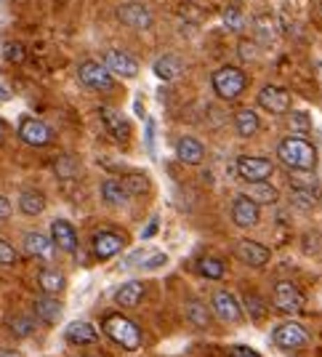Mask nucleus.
I'll return each mask as SVG.
<instances>
[{
    "instance_id": "obj_24",
    "label": "nucleus",
    "mask_w": 322,
    "mask_h": 357,
    "mask_svg": "<svg viewBox=\"0 0 322 357\" xmlns=\"http://www.w3.org/2000/svg\"><path fill=\"white\" fill-rule=\"evenodd\" d=\"M61 304H59L56 298L51 296H40L38 301H35V317H40L43 323H48V326H54V323H59L61 320Z\"/></svg>"
},
{
    "instance_id": "obj_25",
    "label": "nucleus",
    "mask_w": 322,
    "mask_h": 357,
    "mask_svg": "<svg viewBox=\"0 0 322 357\" xmlns=\"http://www.w3.org/2000/svg\"><path fill=\"white\" fill-rule=\"evenodd\" d=\"M141 298H144V285L139 283V280H131V283L120 285V291L115 294V301L120 307H139L141 304Z\"/></svg>"
},
{
    "instance_id": "obj_33",
    "label": "nucleus",
    "mask_w": 322,
    "mask_h": 357,
    "mask_svg": "<svg viewBox=\"0 0 322 357\" xmlns=\"http://www.w3.org/2000/svg\"><path fill=\"white\" fill-rule=\"evenodd\" d=\"M256 32H259V43H263V45H269L272 40H275V22L269 19V16H259L256 19Z\"/></svg>"
},
{
    "instance_id": "obj_29",
    "label": "nucleus",
    "mask_w": 322,
    "mask_h": 357,
    "mask_svg": "<svg viewBox=\"0 0 322 357\" xmlns=\"http://www.w3.org/2000/svg\"><path fill=\"white\" fill-rule=\"evenodd\" d=\"M38 283L43 288V294L54 296V294H61V291H64L67 280H64V275H61L59 269H43V272L38 275Z\"/></svg>"
},
{
    "instance_id": "obj_11",
    "label": "nucleus",
    "mask_w": 322,
    "mask_h": 357,
    "mask_svg": "<svg viewBox=\"0 0 322 357\" xmlns=\"http://www.w3.org/2000/svg\"><path fill=\"white\" fill-rule=\"evenodd\" d=\"M234 253H237V259L245 261L248 267H266L269 259H272V251H269L266 245H261V243H256V240H240V243L234 245Z\"/></svg>"
},
{
    "instance_id": "obj_41",
    "label": "nucleus",
    "mask_w": 322,
    "mask_h": 357,
    "mask_svg": "<svg viewBox=\"0 0 322 357\" xmlns=\"http://www.w3.org/2000/svg\"><path fill=\"white\" fill-rule=\"evenodd\" d=\"M16 264V251L11 243H6V240H0V267H11Z\"/></svg>"
},
{
    "instance_id": "obj_34",
    "label": "nucleus",
    "mask_w": 322,
    "mask_h": 357,
    "mask_svg": "<svg viewBox=\"0 0 322 357\" xmlns=\"http://www.w3.org/2000/svg\"><path fill=\"white\" fill-rule=\"evenodd\" d=\"M120 181H123V187L128 190V195H141L149 190V181H146L144 174H128V176H123Z\"/></svg>"
},
{
    "instance_id": "obj_32",
    "label": "nucleus",
    "mask_w": 322,
    "mask_h": 357,
    "mask_svg": "<svg viewBox=\"0 0 322 357\" xmlns=\"http://www.w3.org/2000/svg\"><path fill=\"white\" fill-rule=\"evenodd\" d=\"M293 190H317V176L314 171H291L288 176Z\"/></svg>"
},
{
    "instance_id": "obj_36",
    "label": "nucleus",
    "mask_w": 322,
    "mask_h": 357,
    "mask_svg": "<svg viewBox=\"0 0 322 357\" xmlns=\"http://www.w3.org/2000/svg\"><path fill=\"white\" fill-rule=\"evenodd\" d=\"M77 160L75 158H70V155H64V158H59L56 160V174L61 178H72V176H77Z\"/></svg>"
},
{
    "instance_id": "obj_4",
    "label": "nucleus",
    "mask_w": 322,
    "mask_h": 357,
    "mask_svg": "<svg viewBox=\"0 0 322 357\" xmlns=\"http://www.w3.org/2000/svg\"><path fill=\"white\" fill-rule=\"evenodd\" d=\"M272 304L277 307L279 312L298 314L307 307V296H304L301 288L293 285L291 280H279V283H275V291H272Z\"/></svg>"
},
{
    "instance_id": "obj_35",
    "label": "nucleus",
    "mask_w": 322,
    "mask_h": 357,
    "mask_svg": "<svg viewBox=\"0 0 322 357\" xmlns=\"http://www.w3.org/2000/svg\"><path fill=\"white\" fill-rule=\"evenodd\" d=\"M243 304H245V310H248V317H253V320H263L266 317V304H263L261 296H245L243 298Z\"/></svg>"
},
{
    "instance_id": "obj_17",
    "label": "nucleus",
    "mask_w": 322,
    "mask_h": 357,
    "mask_svg": "<svg viewBox=\"0 0 322 357\" xmlns=\"http://www.w3.org/2000/svg\"><path fill=\"white\" fill-rule=\"evenodd\" d=\"M24 253H29L32 259L48 261L54 256V240L43 235V232H27L24 235Z\"/></svg>"
},
{
    "instance_id": "obj_23",
    "label": "nucleus",
    "mask_w": 322,
    "mask_h": 357,
    "mask_svg": "<svg viewBox=\"0 0 322 357\" xmlns=\"http://www.w3.org/2000/svg\"><path fill=\"white\" fill-rule=\"evenodd\" d=\"M102 197H104V203H107V206H117V208H120V206H125V203H128V197H131V195H128V190L123 187V181H120V178H107V181L102 184Z\"/></svg>"
},
{
    "instance_id": "obj_27",
    "label": "nucleus",
    "mask_w": 322,
    "mask_h": 357,
    "mask_svg": "<svg viewBox=\"0 0 322 357\" xmlns=\"http://www.w3.org/2000/svg\"><path fill=\"white\" fill-rule=\"evenodd\" d=\"M184 314H187V320H190L194 328H208L210 326V310L205 307V301H200V298H190L187 301V307H184Z\"/></svg>"
},
{
    "instance_id": "obj_20",
    "label": "nucleus",
    "mask_w": 322,
    "mask_h": 357,
    "mask_svg": "<svg viewBox=\"0 0 322 357\" xmlns=\"http://www.w3.org/2000/svg\"><path fill=\"white\" fill-rule=\"evenodd\" d=\"M259 128H261V120H259V115H256L250 107L234 112V131H237V136L250 139V136L259 134Z\"/></svg>"
},
{
    "instance_id": "obj_44",
    "label": "nucleus",
    "mask_w": 322,
    "mask_h": 357,
    "mask_svg": "<svg viewBox=\"0 0 322 357\" xmlns=\"http://www.w3.org/2000/svg\"><path fill=\"white\" fill-rule=\"evenodd\" d=\"M229 357H261L256 349H250V347H243V344H237L229 349Z\"/></svg>"
},
{
    "instance_id": "obj_13",
    "label": "nucleus",
    "mask_w": 322,
    "mask_h": 357,
    "mask_svg": "<svg viewBox=\"0 0 322 357\" xmlns=\"http://www.w3.org/2000/svg\"><path fill=\"white\" fill-rule=\"evenodd\" d=\"M232 222L237 227H243V229L256 227L259 224V206L250 197H245V195H237L232 203Z\"/></svg>"
},
{
    "instance_id": "obj_9",
    "label": "nucleus",
    "mask_w": 322,
    "mask_h": 357,
    "mask_svg": "<svg viewBox=\"0 0 322 357\" xmlns=\"http://www.w3.org/2000/svg\"><path fill=\"white\" fill-rule=\"evenodd\" d=\"M102 64L112 73V77H115V75H120V77H136V75H139V61L133 59L131 54L120 51V48H109V51L104 54Z\"/></svg>"
},
{
    "instance_id": "obj_46",
    "label": "nucleus",
    "mask_w": 322,
    "mask_h": 357,
    "mask_svg": "<svg viewBox=\"0 0 322 357\" xmlns=\"http://www.w3.org/2000/svg\"><path fill=\"white\" fill-rule=\"evenodd\" d=\"M155 232H158V219H152V222L146 224V229L141 232V238H152Z\"/></svg>"
},
{
    "instance_id": "obj_12",
    "label": "nucleus",
    "mask_w": 322,
    "mask_h": 357,
    "mask_svg": "<svg viewBox=\"0 0 322 357\" xmlns=\"http://www.w3.org/2000/svg\"><path fill=\"white\" fill-rule=\"evenodd\" d=\"M117 19L125 27H131V30H149L152 27V11L146 6H141V3H125V6H120Z\"/></svg>"
},
{
    "instance_id": "obj_16",
    "label": "nucleus",
    "mask_w": 322,
    "mask_h": 357,
    "mask_svg": "<svg viewBox=\"0 0 322 357\" xmlns=\"http://www.w3.org/2000/svg\"><path fill=\"white\" fill-rule=\"evenodd\" d=\"M213 312H216V317L224 320V323H237V320L243 317V310H240L237 298H234L229 291L213 294Z\"/></svg>"
},
{
    "instance_id": "obj_26",
    "label": "nucleus",
    "mask_w": 322,
    "mask_h": 357,
    "mask_svg": "<svg viewBox=\"0 0 322 357\" xmlns=\"http://www.w3.org/2000/svg\"><path fill=\"white\" fill-rule=\"evenodd\" d=\"M155 75L160 77V80H176L178 75H181V70H184V64H181V59L178 56H174V54H165V56H160V59L155 61Z\"/></svg>"
},
{
    "instance_id": "obj_3",
    "label": "nucleus",
    "mask_w": 322,
    "mask_h": 357,
    "mask_svg": "<svg viewBox=\"0 0 322 357\" xmlns=\"http://www.w3.org/2000/svg\"><path fill=\"white\" fill-rule=\"evenodd\" d=\"M210 83H213V91L219 93L221 99L232 102V99H237V96L245 91L248 77H245L243 70H237V67H232V64H227V67H219V70L213 73Z\"/></svg>"
},
{
    "instance_id": "obj_37",
    "label": "nucleus",
    "mask_w": 322,
    "mask_h": 357,
    "mask_svg": "<svg viewBox=\"0 0 322 357\" xmlns=\"http://www.w3.org/2000/svg\"><path fill=\"white\" fill-rule=\"evenodd\" d=\"M224 24L229 27L232 32H240L243 27H245V19H243V11L237 8V6H232V8H227V14H224Z\"/></svg>"
},
{
    "instance_id": "obj_43",
    "label": "nucleus",
    "mask_w": 322,
    "mask_h": 357,
    "mask_svg": "<svg viewBox=\"0 0 322 357\" xmlns=\"http://www.w3.org/2000/svg\"><path fill=\"white\" fill-rule=\"evenodd\" d=\"M240 56H243L245 61L259 59V48H256V43H253V40H240Z\"/></svg>"
},
{
    "instance_id": "obj_42",
    "label": "nucleus",
    "mask_w": 322,
    "mask_h": 357,
    "mask_svg": "<svg viewBox=\"0 0 322 357\" xmlns=\"http://www.w3.org/2000/svg\"><path fill=\"white\" fill-rule=\"evenodd\" d=\"M8 326H11V331H14L16 336H27V333H32V320H29V317H22V314L14 317Z\"/></svg>"
},
{
    "instance_id": "obj_38",
    "label": "nucleus",
    "mask_w": 322,
    "mask_h": 357,
    "mask_svg": "<svg viewBox=\"0 0 322 357\" xmlns=\"http://www.w3.org/2000/svg\"><path fill=\"white\" fill-rule=\"evenodd\" d=\"M309 128H312V118H309L307 112H291V131L307 134Z\"/></svg>"
},
{
    "instance_id": "obj_10",
    "label": "nucleus",
    "mask_w": 322,
    "mask_h": 357,
    "mask_svg": "<svg viewBox=\"0 0 322 357\" xmlns=\"http://www.w3.org/2000/svg\"><path fill=\"white\" fill-rule=\"evenodd\" d=\"M259 107H263L272 115H285L291 109V93L279 86H263L259 91Z\"/></svg>"
},
{
    "instance_id": "obj_6",
    "label": "nucleus",
    "mask_w": 322,
    "mask_h": 357,
    "mask_svg": "<svg viewBox=\"0 0 322 357\" xmlns=\"http://www.w3.org/2000/svg\"><path fill=\"white\" fill-rule=\"evenodd\" d=\"M275 174V163L269 158H253V155H243L237 160V176L248 184L256 181H269V176Z\"/></svg>"
},
{
    "instance_id": "obj_21",
    "label": "nucleus",
    "mask_w": 322,
    "mask_h": 357,
    "mask_svg": "<svg viewBox=\"0 0 322 357\" xmlns=\"http://www.w3.org/2000/svg\"><path fill=\"white\" fill-rule=\"evenodd\" d=\"M64 339L72 344H93L96 339H99V333H96V328L91 326V323H86V320H75V323H70L67 326V331H64Z\"/></svg>"
},
{
    "instance_id": "obj_15",
    "label": "nucleus",
    "mask_w": 322,
    "mask_h": 357,
    "mask_svg": "<svg viewBox=\"0 0 322 357\" xmlns=\"http://www.w3.org/2000/svg\"><path fill=\"white\" fill-rule=\"evenodd\" d=\"M51 240H54V245L61 248V251L67 253L77 251V232H75V227L67 219H54L51 222Z\"/></svg>"
},
{
    "instance_id": "obj_19",
    "label": "nucleus",
    "mask_w": 322,
    "mask_h": 357,
    "mask_svg": "<svg viewBox=\"0 0 322 357\" xmlns=\"http://www.w3.org/2000/svg\"><path fill=\"white\" fill-rule=\"evenodd\" d=\"M99 118H102L104 128L109 131V134L115 136V139H128V134H131V128H128V120L123 118L117 109H112V107H102L99 109Z\"/></svg>"
},
{
    "instance_id": "obj_7",
    "label": "nucleus",
    "mask_w": 322,
    "mask_h": 357,
    "mask_svg": "<svg viewBox=\"0 0 322 357\" xmlns=\"http://www.w3.org/2000/svg\"><path fill=\"white\" fill-rule=\"evenodd\" d=\"M272 342L277 344L279 349H301V347H307L309 342V333L304 326H298V323H282L272 331Z\"/></svg>"
},
{
    "instance_id": "obj_22",
    "label": "nucleus",
    "mask_w": 322,
    "mask_h": 357,
    "mask_svg": "<svg viewBox=\"0 0 322 357\" xmlns=\"http://www.w3.org/2000/svg\"><path fill=\"white\" fill-rule=\"evenodd\" d=\"M245 197H250L256 206H272V203L279 200V192L277 187H272L269 181H256V184H248Z\"/></svg>"
},
{
    "instance_id": "obj_30",
    "label": "nucleus",
    "mask_w": 322,
    "mask_h": 357,
    "mask_svg": "<svg viewBox=\"0 0 322 357\" xmlns=\"http://www.w3.org/2000/svg\"><path fill=\"white\" fill-rule=\"evenodd\" d=\"M197 272L208 278V280H221L224 275H227V264L221 261V259H213V256H205L197 261Z\"/></svg>"
},
{
    "instance_id": "obj_45",
    "label": "nucleus",
    "mask_w": 322,
    "mask_h": 357,
    "mask_svg": "<svg viewBox=\"0 0 322 357\" xmlns=\"http://www.w3.org/2000/svg\"><path fill=\"white\" fill-rule=\"evenodd\" d=\"M8 216H11V203L0 195V222H3V219H8Z\"/></svg>"
},
{
    "instance_id": "obj_49",
    "label": "nucleus",
    "mask_w": 322,
    "mask_h": 357,
    "mask_svg": "<svg viewBox=\"0 0 322 357\" xmlns=\"http://www.w3.org/2000/svg\"><path fill=\"white\" fill-rule=\"evenodd\" d=\"M3 99H8V91L0 86V102H3Z\"/></svg>"
},
{
    "instance_id": "obj_47",
    "label": "nucleus",
    "mask_w": 322,
    "mask_h": 357,
    "mask_svg": "<svg viewBox=\"0 0 322 357\" xmlns=\"http://www.w3.org/2000/svg\"><path fill=\"white\" fill-rule=\"evenodd\" d=\"M0 357H22V355H19V352H11V349H3Z\"/></svg>"
},
{
    "instance_id": "obj_1",
    "label": "nucleus",
    "mask_w": 322,
    "mask_h": 357,
    "mask_svg": "<svg viewBox=\"0 0 322 357\" xmlns=\"http://www.w3.org/2000/svg\"><path fill=\"white\" fill-rule=\"evenodd\" d=\"M279 163L291 171H314L317 165V149L304 136H288L277 144Z\"/></svg>"
},
{
    "instance_id": "obj_2",
    "label": "nucleus",
    "mask_w": 322,
    "mask_h": 357,
    "mask_svg": "<svg viewBox=\"0 0 322 357\" xmlns=\"http://www.w3.org/2000/svg\"><path fill=\"white\" fill-rule=\"evenodd\" d=\"M102 331L128 352L141 347V328L136 326L133 320H128V317H123V314H107L102 323Z\"/></svg>"
},
{
    "instance_id": "obj_28",
    "label": "nucleus",
    "mask_w": 322,
    "mask_h": 357,
    "mask_svg": "<svg viewBox=\"0 0 322 357\" xmlns=\"http://www.w3.org/2000/svg\"><path fill=\"white\" fill-rule=\"evenodd\" d=\"M19 211L27 213V216H40L45 211L43 192H38V190H24V192L19 195Z\"/></svg>"
},
{
    "instance_id": "obj_14",
    "label": "nucleus",
    "mask_w": 322,
    "mask_h": 357,
    "mask_svg": "<svg viewBox=\"0 0 322 357\" xmlns=\"http://www.w3.org/2000/svg\"><path fill=\"white\" fill-rule=\"evenodd\" d=\"M91 248H93L96 259H112V256H117V253L125 248V240L120 238L117 232H96Z\"/></svg>"
},
{
    "instance_id": "obj_5",
    "label": "nucleus",
    "mask_w": 322,
    "mask_h": 357,
    "mask_svg": "<svg viewBox=\"0 0 322 357\" xmlns=\"http://www.w3.org/2000/svg\"><path fill=\"white\" fill-rule=\"evenodd\" d=\"M77 80L91 91H112L115 86V77L102 61H83L77 67Z\"/></svg>"
},
{
    "instance_id": "obj_48",
    "label": "nucleus",
    "mask_w": 322,
    "mask_h": 357,
    "mask_svg": "<svg viewBox=\"0 0 322 357\" xmlns=\"http://www.w3.org/2000/svg\"><path fill=\"white\" fill-rule=\"evenodd\" d=\"M3 142H6V123L0 120V144H3Z\"/></svg>"
},
{
    "instance_id": "obj_8",
    "label": "nucleus",
    "mask_w": 322,
    "mask_h": 357,
    "mask_svg": "<svg viewBox=\"0 0 322 357\" xmlns=\"http://www.w3.org/2000/svg\"><path fill=\"white\" fill-rule=\"evenodd\" d=\"M19 139L29 147H45L54 139V131H51V126H45L43 120L24 118L19 123Z\"/></svg>"
},
{
    "instance_id": "obj_31",
    "label": "nucleus",
    "mask_w": 322,
    "mask_h": 357,
    "mask_svg": "<svg viewBox=\"0 0 322 357\" xmlns=\"http://www.w3.org/2000/svg\"><path fill=\"white\" fill-rule=\"evenodd\" d=\"M291 203L298 211H312L317 206V190H293Z\"/></svg>"
},
{
    "instance_id": "obj_40",
    "label": "nucleus",
    "mask_w": 322,
    "mask_h": 357,
    "mask_svg": "<svg viewBox=\"0 0 322 357\" xmlns=\"http://www.w3.org/2000/svg\"><path fill=\"white\" fill-rule=\"evenodd\" d=\"M3 54H6V59L14 61V64H22L24 56H27V54H24V45L22 43H8L6 48H3Z\"/></svg>"
},
{
    "instance_id": "obj_18",
    "label": "nucleus",
    "mask_w": 322,
    "mask_h": 357,
    "mask_svg": "<svg viewBox=\"0 0 322 357\" xmlns=\"http://www.w3.org/2000/svg\"><path fill=\"white\" fill-rule=\"evenodd\" d=\"M176 155H178L181 163L200 165L205 158V147L194 139V136H184V139H178V144H176Z\"/></svg>"
},
{
    "instance_id": "obj_39",
    "label": "nucleus",
    "mask_w": 322,
    "mask_h": 357,
    "mask_svg": "<svg viewBox=\"0 0 322 357\" xmlns=\"http://www.w3.org/2000/svg\"><path fill=\"white\" fill-rule=\"evenodd\" d=\"M168 264V256L162 251H149V256H146L144 261H141V269H158V267H165Z\"/></svg>"
}]
</instances>
